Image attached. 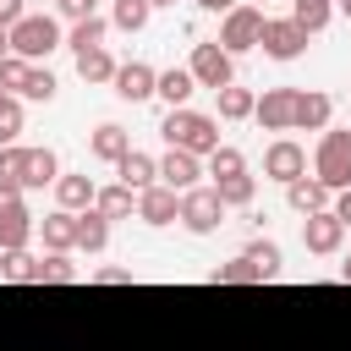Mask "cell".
<instances>
[{
    "instance_id": "1",
    "label": "cell",
    "mask_w": 351,
    "mask_h": 351,
    "mask_svg": "<svg viewBox=\"0 0 351 351\" xmlns=\"http://www.w3.org/2000/svg\"><path fill=\"white\" fill-rule=\"evenodd\" d=\"M159 132H165L170 148H186V154H214L219 148V121L197 115V110H165Z\"/></svg>"
},
{
    "instance_id": "2",
    "label": "cell",
    "mask_w": 351,
    "mask_h": 351,
    "mask_svg": "<svg viewBox=\"0 0 351 351\" xmlns=\"http://www.w3.org/2000/svg\"><path fill=\"white\" fill-rule=\"evenodd\" d=\"M313 170H318V181L329 186V192H346L351 186V132H324L318 137V154H313Z\"/></svg>"
},
{
    "instance_id": "3",
    "label": "cell",
    "mask_w": 351,
    "mask_h": 351,
    "mask_svg": "<svg viewBox=\"0 0 351 351\" xmlns=\"http://www.w3.org/2000/svg\"><path fill=\"white\" fill-rule=\"evenodd\" d=\"M49 49H60V22H55V16H22V22L11 27V55H22L27 66L44 60Z\"/></svg>"
},
{
    "instance_id": "4",
    "label": "cell",
    "mask_w": 351,
    "mask_h": 351,
    "mask_svg": "<svg viewBox=\"0 0 351 351\" xmlns=\"http://www.w3.org/2000/svg\"><path fill=\"white\" fill-rule=\"evenodd\" d=\"M186 71H192L197 88H214V93H219V88L236 82V55H230L219 38H214V44H192V66H186Z\"/></svg>"
},
{
    "instance_id": "5",
    "label": "cell",
    "mask_w": 351,
    "mask_h": 351,
    "mask_svg": "<svg viewBox=\"0 0 351 351\" xmlns=\"http://www.w3.org/2000/svg\"><path fill=\"white\" fill-rule=\"evenodd\" d=\"M181 225H186L192 236H214V230L225 225V203H219V192H214V186H192V192H181Z\"/></svg>"
},
{
    "instance_id": "6",
    "label": "cell",
    "mask_w": 351,
    "mask_h": 351,
    "mask_svg": "<svg viewBox=\"0 0 351 351\" xmlns=\"http://www.w3.org/2000/svg\"><path fill=\"white\" fill-rule=\"evenodd\" d=\"M263 22H269V16H263L258 5H236V11L219 22V44H225L230 55H247V49L263 44Z\"/></svg>"
},
{
    "instance_id": "7",
    "label": "cell",
    "mask_w": 351,
    "mask_h": 351,
    "mask_svg": "<svg viewBox=\"0 0 351 351\" xmlns=\"http://www.w3.org/2000/svg\"><path fill=\"white\" fill-rule=\"evenodd\" d=\"M302 49H307V27H296L291 16H269V22H263V55L296 60Z\"/></svg>"
},
{
    "instance_id": "8",
    "label": "cell",
    "mask_w": 351,
    "mask_h": 351,
    "mask_svg": "<svg viewBox=\"0 0 351 351\" xmlns=\"http://www.w3.org/2000/svg\"><path fill=\"white\" fill-rule=\"evenodd\" d=\"M263 176H274V181H302L307 176V154H302V143H291V137H280V143H269L263 148Z\"/></svg>"
},
{
    "instance_id": "9",
    "label": "cell",
    "mask_w": 351,
    "mask_h": 351,
    "mask_svg": "<svg viewBox=\"0 0 351 351\" xmlns=\"http://www.w3.org/2000/svg\"><path fill=\"white\" fill-rule=\"evenodd\" d=\"M302 241H307V252H318V258L340 252V241H346V225H340V214H335V208H324V214H307V219H302Z\"/></svg>"
},
{
    "instance_id": "10",
    "label": "cell",
    "mask_w": 351,
    "mask_h": 351,
    "mask_svg": "<svg viewBox=\"0 0 351 351\" xmlns=\"http://www.w3.org/2000/svg\"><path fill=\"white\" fill-rule=\"evenodd\" d=\"M252 115H258L263 132H291V121H296V88H269Z\"/></svg>"
},
{
    "instance_id": "11",
    "label": "cell",
    "mask_w": 351,
    "mask_h": 351,
    "mask_svg": "<svg viewBox=\"0 0 351 351\" xmlns=\"http://www.w3.org/2000/svg\"><path fill=\"white\" fill-rule=\"evenodd\" d=\"M197 176H203V165H197V154H186V148H170V154L159 159V186H170V192H192Z\"/></svg>"
},
{
    "instance_id": "12",
    "label": "cell",
    "mask_w": 351,
    "mask_h": 351,
    "mask_svg": "<svg viewBox=\"0 0 351 351\" xmlns=\"http://www.w3.org/2000/svg\"><path fill=\"white\" fill-rule=\"evenodd\" d=\"M137 219H143V225H176V219H181V192H170V186L137 192Z\"/></svg>"
},
{
    "instance_id": "13",
    "label": "cell",
    "mask_w": 351,
    "mask_h": 351,
    "mask_svg": "<svg viewBox=\"0 0 351 351\" xmlns=\"http://www.w3.org/2000/svg\"><path fill=\"white\" fill-rule=\"evenodd\" d=\"M154 88H159V71H154V66H143V60H126V66L115 71V93H121L126 104L154 99Z\"/></svg>"
},
{
    "instance_id": "14",
    "label": "cell",
    "mask_w": 351,
    "mask_h": 351,
    "mask_svg": "<svg viewBox=\"0 0 351 351\" xmlns=\"http://www.w3.org/2000/svg\"><path fill=\"white\" fill-rule=\"evenodd\" d=\"M33 214L22 208V203H0V252H22L27 241H33Z\"/></svg>"
},
{
    "instance_id": "15",
    "label": "cell",
    "mask_w": 351,
    "mask_h": 351,
    "mask_svg": "<svg viewBox=\"0 0 351 351\" xmlns=\"http://www.w3.org/2000/svg\"><path fill=\"white\" fill-rule=\"evenodd\" d=\"M88 154H93V159H104V165H121V159L132 154V137H126V126L104 121V126L88 137Z\"/></svg>"
},
{
    "instance_id": "16",
    "label": "cell",
    "mask_w": 351,
    "mask_h": 351,
    "mask_svg": "<svg viewBox=\"0 0 351 351\" xmlns=\"http://www.w3.org/2000/svg\"><path fill=\"white\" fill-rule=\"evenodd\" d=\"M55 181H60V159H55V148H27V165H22V192L55 186Z\"/></svg>"
},
{
    "instance_id": "17",
    "label": "cell",
    "mask_w": 351,
    "mask_h": 351,
    "mask_svg": "<svg viewBox=\"0 0 351 351\" xmlns=\"http://www.w3.org/2000/svg\"><path fill=\"white\" fill-rule=\"evenodd\" d=\"M55 203H60L66 214H82V208H93V203H99V186H93V176H60V181H55Z\"/></svg>"
},
{
    "instance_id": "18",
    "label": "cell",
    "mask_w": 351,
    "mask_h": 351,
    "mask_svg": "<svg viewBox=\"0 0 351 351\" xmlns=\"http://www.w3.org/2000/svg\"><path fill=\"white\" fill-rule=\"evenodd\" d=\"M329 93H296V132H329Z\"/></svg>"
},
{
    "instance_id": "19",
    "label": "cell",
    "mask_w": 351,
    "mask_h": 351,
    "mask_svg": "<svg viewBox=\"0 0 351 351\" xmlns=\"http://www.w3.org/2000/svg\"><path fill=\"white\" fill-rule=\"evenodd\" d=\"M38 236H44V247H49V252H66V247H77V214H66V208L44 214V219H38Z\"/></svg>"
},
{
    "instance_id": "20",
    "label": "cell",
    "mask_w": 351,
    "mask_h": 351,
    "mask_svg": "<svg viewBox=\"0 0 351 351\" xmlns=\"http://www.w3.org/2000/svg\"><path fill=\"white\" fill-rule=\"evenodd\" d=\"M115 176H121V186H132V192H148V186H159V181H154V176H159V165H154L148 154H137V148H132V154L115 165Z\"/></svg>"
},
{
    "instance_id": "21",
    "label": "cell",
    "mask_w": 351,
    "mask_h": 351,
    "mask_svg": "<svg viewBox=\"0 0 351 351\" xmlns=\"http://www.w3.org/2000/svg\"><path fill=\"white\" fill-rule=\"evenodd\" d=\"M285 197H291V208H296V214H324V208H329V186H324L318 176H313V181H307V176H302V181H291V186H285Z\"/></svg>"
},
{
    "instance_id": "22",
    "label": "cell",
    "mask_w": 351,
    "mask_h": 351,
    "mask_svg": "<svg viewBox=\"0 0 351 351\" xmlns=\"http://www.w3.org/2000/svg\"><path fill=\"white\" fill-rule=\"evenodd\" d=\"M0 274L16 280V285H44V258H33L27 247L22 252H0Z\"/></svg>"
},
{
    "instance_id": "23",
    "label": "cell",
    "mask_w": 351,
    "mask_h": 351,
    "mask_svg": "<svg viewBox=\"0 0 351 351\" xmlns=\"http://www.w3.org/2000/svg\"><path fill=\"white\" fill-rule=\"evenodd\" d=\"M192 88H197V82H192V71H181V66H170V71H159V88H154V93H159V99H165L170 110H186V99H192Z\"/></svg>"
},
{
    "instance_id": "24",
    "label": "cell",
    "mask_w": 351,
    "mask_h": 351,
    "mask_svg": "<svg viewBox=\"0 0 351 351\" xmlns=\"http://www.w3.org/2000/svg\"><path fill=\"white\" fill-rule=\"evenodd\" d=\"M104 241H110V219L99 208H82L77 214V247L82 252H104Z\"/></svg>"
},
{
    "instance_id": "25",
    "label": "cell",
    "mask_w": 351,
    "mask_h": 351,
    "mask_svg": "<svg viewBox=\"0 0 351 351\" xmlns=\"http://www.w3.org/2000/svg\"><path fill=\"white\" fill-rule=\"evenodd\" d=\"M329 16H335V0H291V22L307 33H324Z\"/></svg>"
},
{
    "instance_id": "26",
    "label": "cell",
    "mask_w": 351,
    "mask_h": 351,
    "mask_svg": "<svg viewBox=\"0 0 351 351\" xmlns=\"http://www.w3.org/2000/svg\"><path fill=\"white\" fill-rule=\"evenodd\" d=\"M104 33H110V22H104V16H88V22H71V38H66V44H71L77 55H88V49H104Z\"/></svg>"
},
{
    "instance_id": "27",
    "label": "cell",
    "mask_w": 351,
    "mask_h": 351,
    "mask_svg": "<svg viewBox=\"0 0 351 351\" xmlns=\"http://www.w3.org/2000/svg\"><path fill=\"white\" fill-rule=\"evenodd\" d=\"M93 208H99V214H104V219H126V214H132V208H137V192H132V186H121V181H115V186H104V192H99V203H93Z\"/></svg>"
},
{
    "instance_id": "28",
    "label": "cell",
    "mask_w": 351,
    "mask_h": 351,
    "mask_svg": "<svg viewBox=\"0 0 351 351\" xmlns=\"http://www.w3.org/2000/svg\"><path fill=\"white\" fill-rule=\"evenodd\" d=\"M115 71H121V66H115L104 49H88V55H77V77H82V82H115Z\"/></svg>"
},
{
    "instance_id": "29",
    "label": "cell",
    "mask_w": 351,
    "mask_h": 351,
    "mask_svg": "<svg viewBox=\"0 0 351 351\" xmlns=\"http://www.w3.org/2000/svg\"><path fill=\"white\" fill-rule=\"evenodd\" d=\"M214 192H219L225 208H247L252 192H258V181H252V176H225V181H214Z\"/></svg>"
},
{
    "instance_id": "30",
    "label": "cell",
    "mask_w": 351,
    "mask_h": 351,
    "mask_svg": "<svg viewBox=\"0 0 351 351\" xmlns=\"http://www.w3.org/2000/svg\"><path fill=\"white\" fill-rule=\"evenodd\" d=\"M252 110H258V99H252L247 88H236V82L219 88V115H225V121H247Z\"/></svg>"
},
{
    "instance_id": "31",
    "label": "cell",
    "mask_w": 351,
    "mask_h": 351,
    "mask_svg": "<svg viewBox=\"0 0 351 351\" xmlns=\"http://www.w3.org/2000/svg\"><path fill=\"white\" fill-rule=\"evenodd\" d=\"M208 176H214V181H225V176H247V159H241V148H225V143H219V148L208 154Z\"/></svg>"
},
{
    "instance_id": "32",
    "label": "cell",
    "mask_w": 351,
    "mask_h": 351,
    "mask_svg": "<svg viewBox=\"0 0 351 351\" xmlns=\"http://www.w3.org/2000/svg\"><path fill=\"white\" fill-rule=\"evenodd\" d=\"M241 258L258 269V280H274V274H280V247H274V241H252Z\"/></svg>"
},
{
    "instance_id": "33",
    "label": "cell",
    "mask_w": 351,
    "mask_h": 351,
    "mask_svg": "<svg viewBox=\"0 0 351 351\" xmlns=\"http://www.w3.org/2000/svg\"><path fill=\"white\" fill-rule=\"evenodd\" d=\"M208 285H258V269H252L247 258H230V263H219V269L208 274Z\"/></svg>"
},
{
    "instance_id": "34",
    "label": "cell",
    "mask_w": 351,
    "mask_h": 351,
    "mask_svg": "<svg viewBox=\"0 0 351 351\" xmlns=\"http://www.w3.org/2000/svg\"><path fill=\"white\" fill-rule=\"evenodd\" d=\"M148 11H154L148 0H115V27L121 33H143L148 27Z\"/></svg>"
},
{
    "instance_id": "35",
    "label": "cell",
    "mask_w": 351,
    "mask_h": 351,
    "mask_svg": "<svg viewBox=\"0 0 351 351\" xmlns=\"http://www.w3.org/2000/svg\"><path fill=\"white\" fill-rule=\"evenodd\" d=\"M27 71H33V66H27L22 55H5V60H0V93H22Z\"/></svg>"
},
{
    "instance_id": "36",
    "label": "cell",
    "mask_w": 351,
    "mask_h": 351,
    "mask_svg": "<svg viewBox=\"0 0 351 351\" xmlns=\"http://www.w3.org/2000/svg\"><path fill=\"white\" fill-rule=\"evenodd\" d=\"M22 99H33V104H49V99H55V77L33 66V71H27V82H22Z\"/></svg>"
},
{
    "instance_id": "37",
    "label": "cell",
    "mask_w": 351,
    "mask_h": 351,
    "mask_svg": "<svg viewBox=\"0 0 351 351\" xmlns=\"http://www.w3.org/2000/svg\"><path fill=\"white\" fill-rule=\"evenodd\" d=\"M16 132H22V104L5 93V99H0V148H5V143H16Z\"/></svg>"
},
{
    "instance_id": "38",
    "label": "cell",
    "mask_w": 351,
    "mask_h": 351,
    "mask_svg": "<svg viewBox=\"0 0 351 351\" xmlns=\"http://www.w3.org/2000/svg\"><path fill=\"white\" fill-rule=\"evenodd\" d=\"M71 280H77L71 258H66V252H49V258H44V285H71Z\"/></svg>"
},
{
    "instance_id": "39",
    "label": "cell",
    "mask_w": 351,
    "mask_h": 351,
    "mask_svg": "<svg viewBox=\"0 0 351 351\" xmlns=\"http://www.w3.org/2000/svg\"><path fill=\"white\" fill-rule=\"evenodd\" d=\"M22 165H27V148H16V143H5V148H0V176H11V181H22Z\"/></svg>"
},
{
    "instance_id": "40",
    "label": "cell",
    "mask_w": 351,
    "mask_h": 351,
    "mask_svg": "<svg viewBox=\"0 0 351 351\" xmlns=\"http://www.w3.org/2000/svg\"><path fill=\"white\" fill-rule=\"evenodd\" d=\"M60 5V16H71V22H88L93 16V0H55Z\"/></svg>"
},
{
    "instance_id": "41",
    "label": "cell",
    "mask_w": 351,
    "mask_h": 351,
    "mask_svg": "<svg viewBox=\"0 0 351 351\" xmlns=\"http://www.w3.org/2000/svg\"><path fill=\"white\" fill-rule=\"evenodd\" d=\"M27 11H22V0H0V27H16Z\"/></svg>"
},
{
    "instance_id": "42",
    "label": "cell",
    "mask_w": 351,
    "mask_h": 351,
    "mask_svg": "<svg viewBox=\"0 0 351 351\" xmlns=\"http://www.w3.org/2000/svg\"><path fill=\"white\" fill-rule=\"evenodd\" d=\"M93 280H99V285H132V269H99Z\"/></svg>"
},
{
    "instance_id": "43",
    "label": "cell",
    "mask_w": 351,
    "mask_h": 351,
    "mask_svg": "<svg viewBox=\"0 0 351 351\" xmlns=\"http://www.w3.org/2000/svg\"><path fill=\"white\" fill-rule=\"evenodd\" d=\"M0 203H22V181H11V176H0Z\"/></svg>"
},
{
    "instance_id": "44",
    "label": "cell",
    "mask_w": 351,
    "mask_h": 351,
    "mask_svg": "<svg viewBox=\"0 0 351 351\" xmlns=\"http://www.w3.org/2000/svg\"><path fill=\"white\" fill-rule=\"evenodd\" d=\"M335 214H340V225H351V186L335 197Z\"/></svg>"
},
{
    "instance_id": "45",
    "label": "cell",
    "mask_w": 351,
    "mask_h": 351,
    "mask_svg": "<svg viewBox=\"0 0 351 351\" xmlns=\"http://www.w3.org/2000/svg\"><path fill=\"white\" fill-rule=\"evenodd\" d=\"M197 5H203V11H219V16H230L241 0H197Z\"/></svg>"
},
{
    "instance_id": "46",
    "label": "cell",
    "mask_w": 351,
    "mask_h": 351,
    "mask_svg": "<svg viewBox=\"0 0 351 351\" xmlns=\"http://www.w3.org/2000/svg\"><path fill=\"white\" fill-rule=\"evenodd\" d=\"M11 55V27H0V60Z\"/></svg>"
},
{
    "instance_id": "47",
    "label": "cell",
    "mask_w": 351,
    "mask_h": 351,
    "mask_svg": "<svg viewBox=\"0 0 351 351\" xmlns=\"http://www.w3.org/2000/svg\"><path fill=\"white\" fill-rule=\"evenodd\" d=\"M340 280H346V285H351V258H346V269H340Z\"/></svg>"
},
{
    "instance_id": "48",
    "label": "cell",
    "mask_w": 351,
    "mask_h": 351,
    "mask_svg": "<svg viewBox=\"0 0 351 351\" xmlns=\"http://www.w3.org/2000/svg\"><path fill=\"white\" fill-rule=\"evenodd\" d=\"M335 5H340V11H346V16H351V0H335Z\"/></svg>"
},
{
    "instance_id": "49",
    "label": "cell",
    "mask_w": 351,
    "mask_h": 351,
    "mask_svg": "<svg viewBox=\"0 0 351 351\" xmlns=\"http://www.w3.org/2000/svg\"><path fill=\"white\" fill-rule=\"evenodd\" d=\"M148 5H176V0H148Z\"/></svg>"
},
{
    "instance_id": "50",
    "label": "cell",
    "mask_w": 351,
    "mask_h": 351,
    "mask_svg": "<svg viewBox=\"0 0 351 351\" xmlns=\"http://www.w3.org/2000/svg\"><path fill=\"white\" fill-rule=\"evenodd\" d=\"M0 99H5V93H0Z\"/></svg>"
}]
</instances>
